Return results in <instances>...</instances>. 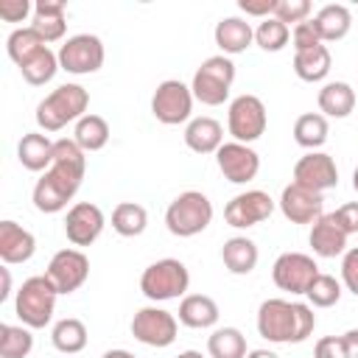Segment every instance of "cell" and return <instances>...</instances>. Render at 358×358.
Listing matches in <instances>:
<instances>
[{
	"mask_svg": "<svg viewBox=\"0 0 358 358\" xmlns=\"http://www.w3.org/2000/svg\"><path fill=\"white\" fill-rule=\"evenodd\" d=\"M50 341H53V347L59 352L76 355V352H81L87 347V324L81 319H73V316L59 319L53 324V330H50Z\"/></svg>",
	"mask_w": 358,
	"mask_h": 358,
	"instance_id": "4dcf8cb0",
	"label": "cell"
},
{
	"mask_svg": "<svg viewBox=\"0 0 358 358\" xmlns=\"http://www.w3.org/2000/svg\"><path fill=\"white\" fill-rule=\"evenodd\" d=\"M333 67V56H330V48L327 45H319V48H310V50H302V53H294V73L313 84V81H324L327 73Z\"/></svg>",
	"mask_w": 358,
	"mask_h": 358,
	"instance_id": "f1b7e54d",
	"label": "cell"
},
{
	"mask_svg": "<svg viewBox=\"0 0 358 358\" xmlns=\"http://www.w3.org/2000/svg\"><path fill=\"white\" fill-rule=\"evenodd\" d=\"M291 45H294V53H302V50H310V48H319L324 45L313 28V20H305L299 25L291 28Z\"/></svg>",
	"mask_w": 358,
	"mask_h": 358,
	"instance_id": "60d3db41",
	"label": "cell"
},
{
	"mask_svg": "<svg viewBox=\"0 0 358 358\" xmlns=\"http://www.w3.org/2000/svg\"><path fill=\"white\" fill-rule=\"evenodd\" d=\"M64 11H67V6L59 3V0H39V3H34V22H31V28L45 39V45L59 42L64 36V31H67Z\"/></svg>",
	"mask_w": 358,
	"mask_h": 358,
	"instance_id": "d4e9b609",
	"label": "cell"
},
{
	"mask_svg": "<svg viewBox=\"0 0 358 358\" xmlns=\"http://www.w3.org/2000/svg\"><path fill=\"white\" fill-rule=\"evenodd\" d=\"M305 296H308L310 308H333L341 299V282L333 274H319L310 282V288H308Z\"/></svg>",
	"mask_w": 358,
	"mask_h": 358,
	"instance_id": "f35d334b",
	"label": "cell"
},
{
	"mask_svg": "<svg viewBox=\"0 0 358 358\" xmlns=\"http://www.w3.org/2000/svg\"><path fill=\"white\" fill-rule=\"evenodd\" d=\"M277 207L291 224H313L324 215V196L310 190V187H302V185L291 182V185L282 187V193L277 199Z\"/></svg>",
	"mask_w": 358,
	"mask_h": 358,
	"instance_id": "9a60e30c",
	"label": "cell"
},
{
	"mask_svg": "<svg viewBox=\"0 0 358 358\" xmlns=\"http://www.w3.org/2000/svg\"><path fill=\"white\" fill-rule=\"evenodd\" d=\"M56 70H62V67H59V53H53L50 48H42L36 56H31V59L20 67L22 78H25L31 87H45L48 81H53Z\"/></svg>",
	"mask_w": 358,
	"mask_h": 358,
	"instance_id": "d590c367",
	"label": "cell"
},
{
	"mask_svg": "<svg viewBox=\"0 0 358 358\" xmlns=\"http://www.w3.org/2000/svg\"><path fill=\"white\" fill-rule=\"evenodd\" d=\"M190 285V271L182 260L176 257H162L157 263H151L143 274H140V291L151 299V302H168V299H179L185 296Z\"/></svg>",
	"mask_w": 358,
	"mask_h": 358,
	"instance_id": "52a82bcc",
	"label": "cell"
},
{
	"mask_svg": "<svg viewBox=\"0 0 358 358\" xmlns=\"http://www.w3.org/2000/svg\"><path fill=\"white\" fill-rule=\"evenodd\" d=\"M266 126H268V115H266V106L257 95H238L232 103H229V112H227V129L232 134L235 143H255L266 134Z\"/></svg>",
	"mask_w": 358,
	"mask_h": 358,
	"instance_id": "ba28073f",
	"label": "cell"
},
{
	"mask_svg": "<svg viewBox=\"0 0 358 358\" xmlns=\"http://www.w3.org/2000/svg\"><path fill=\"white\" fill-rule=\"evenodd\" d=\"M294 182L302 187H310L316 193H324L338 185V168L336 159L324 151H308L294 165Z\"/></svg>",
	"mask_w": 358,
	"mask_h": 358,
	"instance_id": "e0dca14e",
	"label": "cell"
},
{
	"mask_svg": "<svg viewBox=\"0 0 358 358\" xmlns=\"http://www.w3.org/2000/svg\"><path fill=\"white\" fill-rule=\"evenodd\" d=\"M313 28H316V34H319L322 42H338V39H344V36L350 34V28H352V14H350V8L341 6V3H327V6H322V8L316 11Z\"/></svg>",
	"mask_w": 358,
	"mask_h": 358,
	"instance_id": "4316f807",
	"label": "cell"
},
{
	"mask_svg": "<svg viewBox=\"0 0 358 358\" xmlns=\"http://www.w3.org/2000/svg\"><path fill=\"white\" fill-rule=\"evenodd\" d=\"M316 103L324 117H347L355 109V90L347 81H327L319 90Z\"/></svg>",
	"mask_w": 358,
	"mask_h": 358,
	"instance_id": "83f0119b",
	"label": "cell"
},
{
	"mask_svg": "<svg viewBox=\"0 0 358 358\" xmlns=\"http://www.w3.org/2000/svg\"><path fill=\"white\" fill-rule=\"evenodd\" d=\"M257 257H260L257 243L252 238H246V235H235V238L224 241V246H221V260H224L227 271L238 274V277L252 274L255 266H257Z\"/></svg>",
	"mask_w": 358,
	"mask_h": 358,
	"instance_id": "484cf974",
	"label": "cell"
},
{
	"mask_svg": "<svg viewBox=\"0 0 358 358\" xmlns=\"http://www.w3.org/2000/svg\"><path fill=\"white\" fill-rule=\"evenodd\" d=\"M215 162H218V171L224 173L227 182L232 185H246L257 176L260 171V157L252 145H243V143H224L218 151H215Z\"/></svg>",
	"mask_w": 358,
	"mask_h": 358,
	"instance_id": "2e32d148",
	"label": "cell"
},
{
	"mask_svg": "<svg viewBox=\"0 0 358 358\" xmlns=\"http://www.w3.org/2000/svg\"><path fill=\"white\" fill-rule=\"evenodd\" d=\"M288 39H291V28L285 22H280L277 17H266L255 28V45H260L266 53L282 50L288 45Z\"/></svg>",
	"mask_w": 358,
	"mask_h": 358,
	"instance_id": "74e56055",
	"label": "cell"
},
{
	"mask_svg": "<svg viewBox=\"0 0 358 358\" xmlns=\"http://www.w3.org/2000/svg\"><path fill=\"white\" fill-rule=\"evenodd\" d=\"M246 358H280L277 352H271V350H249L246 352Z\"/></svg>",
	"mask_w": 358,
	"mask_h": 358,
	"instance_id": "681fc988",
	"label": "cell"
},
{
	"mask_svg": "<svg viewBox=\"0 0 358 358\" xmlns=\"http://www.w3.org/2000/svg\"><path fill=\"white\" fill-rule=\"evenodd\" d=\"M45 277L50 280L56 294H73L90 277V257L81 249H59L50 257V263L45 268Z\"/></svg>",
	"mask_w": 358,
	"mask_h": 358,
	"instance_id": "4fadbf2b",
	"label": "cell"
},
{
	"mask_svg": "<svg viewBox=\"0 0 358 358\" xmlns=\"http://www.w3.org/2000/svg\"><path fill=\"white\" fill-rule=\"evenodd\" d=\"M106 50L95 34H76L59 48V67L73 76H90L103 67Z\"/></svg>",
	"mask_w": 358,
	"mask_h": 358,
	"instance_id": "8fae6325",
	"label": "cell"
},
{
	"mask_svg": "<svg viewBox=\"0 0 358 358\" xmlns=\"http://www.w3.org/2000/svg\"><path fill=\"white\" fill-rule=\"evenodd\" d=\"M193 90L187 84H182L179 78H168L162 81L154 95H151V115L165 123V126H179V123H190V112H193Z\"/></svg>",
	"mask_w": 358,
	"mask_h": 358,
	"instance_id": "9c48e42d",
	"label": "cell"
},
{
	"mask_svg": "<svg viewBox=\"0 0 358 358\" xmlns=\"http://www.w3.org/2000/svg\"><path fill=\"white\" fill-rule=\"evenodd\" d=\"M42 48H48L45 45V39L28 25V28H14L11 34H8V39H6V50H8V56H11V62L17 64V67H22L31 56H36Z\"/></svg>",
	"mask_w": 358,
	"mask_h": 358,
	"instance_id": "e575fe53",
	"label": "cell"
},
{
	"mask_svg": "<svg viewBox=\"0 0 358 358\" xmlns=\"http://www.w3.org/2000/svg\"><path fill=\"white\" fill-rule=\"evenodd\" d=\"M87 173V151L76 140H56L53 143V165L36 179L34 185V207L39 213H62L67 201L78 193Z\"/></svg>",
	"mask_w": 358,
	"mask_h": 358,
	"instance_id": "6da1fadb",
	"label": "cell"
},
{
	"mask_svg": "<svg viewBox=\"0 0 358 358\" xmlns=\"http://www.w3.org/2000/svg\"><path fill=\"white\" fill-rule=\"evenodd\" d=\"M213 39L224 56H235V53H243L255 42V28L243 17H221L215 22Z\"/></svg>",
	"mask_w": 358,
	"mask_h": 358,
	"instance_id": "44dd1931",
	"label": "cell"
},
{
	"mask_svg": "<svg viewBox=\"0 0 358 358\" xmlns=\"http://www.w3.org/2000/svg\"><path fill=\"white\" fill-rule=\"evenodd\" d=\"M56 288L50 285V280L45 274H36V277H28L17 296H14V313L17 319L31 327V330H42L50 324L53 319V310H56Z\"/></svg>",
	"mask_w": 358,
	"mask_h": 358,
	"instance_id": "277c9868",
	"label": "cell"
},
{
	"mask_svg": "<svg viewBox=\"0 0 358 358\" xmlns=\"http://www.w3.org/2000/svg\"><path fill=\"white\" fill-rule=\"evenodd\" d=\"M176 358H204L201 352H196V350H185V352H179Z\"/></svg>",
	"mask_w": 358,
	"mask_h": 358,
	"instance_id": "816d5d0a",
	"label": "cell"
},
{
	"mask_svg": "<svg viewBox=\"0 0 358 358\" xmlns=\"http://www.w3.org/2000/svg\"><path fill=\"white\" fill-rule=\"evenodd\" d=\"M73 140L90 154V151H101L106 143H109V123L101 117V115H92L87 112L76 129H73Z\"/></svg>",
	"mask_w": 358,
	"mask_h": 358,
	"instance_id": "d6a6232c",
	"label": "cell"
},
{
	"mask_svg": "<svg viewBox=\"0 0 358 358\" xmlns=\"http://www.w3.org/2000/svg\"><path fill=\"white\" fill-rule=\"evenodd\" d=\"M347 232L341 229L336 213H324L319 221L310 224V235H308V243L313 249V255L319 257H338L347 252Z\"/></svg>",
	"mask_w": 358,
	"mask_h": 358,
	"instance_id": "d6986e66",
	"label": "cell"
},
{
	"mask_svg": "<svg viewBox=\"0 0 358 358\" xmlns=\"http://www.w3.org/2000/svg\"><path fill=\"white\" fill-rule=\"evenodd\" d=\"M0 274H3V291H0V302H6V299H8V294H11V274H8V268H0Z\"/></svg>",
	"mask_w": 358,
	"mask_h": 358,
	"instance_id": "c3c4849f",
	"label": "cell"
},
{
	"mask_svg": "<svg viewBox=\"0 0 358 358\" xmlns=\"http://www.w3.org/2000/svg\"><path fill=\"white\" fill-rule=\"evenodd\" d=\"M31 11H34V6L28 0H3L0 3V20L3 22H22Z\"/></svg>",
	"mask_w": 358,
	"mask_h": 358,
	"instance_id": "ee69618b",
	"label": "cell"
},
{
	"mask_svg": "<svg viewBox=\"0 0 358 358\" xmlns=\"http://www.w3.org/2000/svg\"><path fill=\"white\" fill-rule=\"evenodd\" d=\"M218 305L207 294H185L179 302V322L190 330H207L218 324Z\"/></svg>",
	"mask_w": 358,
	"mask_h": 358,
	"instance_id": "cb8c5ba5",
	"label": "cell"
},
{
	"mask_svg": "<svg viewBox=\"0 0 358 358\" xmlns=\"http://www.w3.org/2000/svg\"><path fill=\"white\" fill-rule=\"evenodd\" d=\"M31 350H34L31 327L0 324V358H25Z\"/></svg>",
	"mask_w": 358,
	"mask_h": 358,
	"instance_id": "8d00e7d4",
	"label": "cell"
},
{
	"mask_svg": "<svg viewBox=\"0 0 358 358\" xmlns=\"http://www.w3.org/2000/svg\"><path fill=\"white\" fill-rule=\"evenodd\" d=\"M185 145L196 154H215L224 145V129L215 117H190L185 126Z\"/></svg>",
	"mask_w": 358,
	"mask_h": 358,
	"instance_id": "7402d4cb",
	"label": "cell"
},
{
	"mask_svg": "<svg viewBox=\"0 0 358 358\" xmlns=\"http://www.w3.org/2000/svg\"><path fill=\"white\" fill-rule=\"evenodd\" d=\"M148 227V213L143 204L137 201H120L115 210H112V229L123 238H137L143 235Z\"/></svg>",
	"mask_w": 358,
	"mask_h": 358,
	"instance_id": "1f68e13d",
	"label": "cell"
},
{
	"mask_svg": "<svg viewBox=\"0 0 358 358\" xmlns=\"http://www.w3.org/2000/svg\"><path fill=\"white\" fill-rule=\"evenodd\" d=\"M176 333H179L176 316L157 305L140 308L131 319V336L145 347H157V350L171 347L176 341Z\"/></svg>",
	"mask_w": 358,
	"mask_h": 358,
	"instance_id": "30bf717a",
	"label": "cell"
},
{
	"mask_svg": "<svg viewBox=\"0 0 358 358\" xmlns=\"http://www.w3.org/2000/svg\"><path fill=\"white\" fill-rule=\"evenodd\" d=\"M352 190L358 193V165H355V171H352Z\"/></svg>",
	"mask_w": 358,
	"mask_h": 358,
	"instance_id": "f5cc1de1",
	"label": "cell"
},
{
	"mask_svg": "<svg viewBox=\"0 0 358 358\" xmlns=\"http://www.w3.org/2000/svg\"><path fill=\"white\" fill-rule=\"evenodd\" d=\"M274 199L266 190H243L232 196L224 207V221L235 229H249L255 224H263L274 213Z\"/></svg>",
	"mask_w": 358,
	"mask_h": 358,
	"instance_id": "5bb4252c",
	"label": "cell"
},
{
	"mask_svg": "<svg viewBox=\"0 0 358 358\" xmlns=\"http://www.w3.org/2000/svg\"><path fill=\"white\" fill-rule=\"evenodd\" d=\"M90 92L81 84H62L36 103V126L42 131H59L67 123H78L87 115Z\"/></svg>",
	"mask_w": 358,
	"mask_h": 358,
	"instance_id": "3957f363",
	"label": "cell"
},
{
	"mask_svg": "<svg viewBox=\"0 0 358 358\" xmlns=\"http://www.w3.org/2000/svg\"><path fill=\"white\" fill-rule=\"evenodd\" d=\"M210 358H246V338L238 327H215L207 338Z\"/></svg>",
	"mask_w": 358,
	"mask_h": 358,
	"instance_id": "836d02e7",
	"label": "cell"
},
{
	"mask_svg": "<svg viewBox=\"0 0 358 358\" xmlns=\"http://www.w3.org/2000/svg\"><path fill=\"white\" fill-rule=\"evenodd\" d=\"M257 333L271 344H302L313 336L316 313L305 302L263 299L257 308Z\"/></svg>",
	"mask_w": 358,
	"mask_h": 358,
	"instance_id": "7a4b0ae2",
	"label": "cell"
},
{
	"mask_svg": "<svg viewBox=\"0 0 358 358\" xmlns=\"http://www.w3.org/2000/svg\"><path fill=\"white\" fill-rule=\"evenodd\" d=\"M213 221V201L201 190L179 193L165 210V227L176 238H193L204 232Z\"/></svg>",
	"mask_w": 358,
	"mask_h": 358,
	"instance_id": "5b68a950",
	"label": "cell"
},
{
	"mask_svg": "<svg viewBox=\"0 0 358 358\" xmlns=\"http://www.w3.org/2000/svg\"><path fill=\"white\" fill-rule=\"evenodd\" d=\"M103 210L92 201H78L67 210V218H64V235L73 246H90L101 238L103 232Z\"/></svg>",
	"mask_w": 358,
	"mask_h": 358,
	"instance_id": "ac0fdd59",
	"label": "cell"
},
{
	"mask_svg": "<svg viewBox=\"0 0 358 358\" xmlns=\"http://www.w3.org/2000/svg\"><path fill=\"white\" fill-rule=\"evenodd\" d=\"M313 358H350L341 336H324L313 347Z\"/></svg>",
	"mask_w": 358,
	"mask_h": 358,
	"instance_id": "7bdbcfd3",
	"label": "cell"
},
{
	"mask_svg": "<svg viewBox=\"0 0 358 358\" xmlns=\"http://www.w3.org/2000/svg\"><path fill=\"white\" fill-rule=\"evenodd\" d=\"M327 134H330V126L322 112H305L294 123V140H296V145H302L308 151L322 148L327 143Z\"/></svg>",
	"mask_w": 358,
	"mask_h": 358,
	"instance_id": "f546056e",
	"label": "cell"
},
{
	"mask_svg": "<svg viewBox=\"0 0 358 358\" xmlns=\"http://www.w3.org/2000/svg\"><path fill=\"white\" fill-rule=\"evenodd\" d=\"M101 358H134L129 350H106Z\"/></svg>",
	"mask_w": 358,
	"mask_h": 358,
	"instance_id": "f907efd6",
	"label": "cell"
},
{
	"mask_svg": "<svg viewBox=\"0 0 358 358\" xmlns=\"http://www.w3.org/2000/svg\"><path fill=\"white\" fill-rule=\"evenodd\" d=\"M310 11H313V6H310V0H277V8H274V17L280 20V22H285V25H299V22H305L308 17H310Z\"/></svg>",
	"mask_w": 358,
	"mask_h": 358,
	"instance_id": "ab89813d",
	"label": "cell"
},
{
	"mask_svg": "<svg viewBox=\"0 0 358 358\" xmlns=\"http://www.w3.org/2000/svg\"><path fill=\"white\" fill-rule=\"evenodd\" d=\"M232 81H235V62L218 53L199 64V70L193 73L190 90H193V98L201 101L204 106H221L229 98Z\"/></svg>",
	"mask_w": 358,
	"mask_h": 358,
	"instance_id": "8992f818",
	"label": "cell"
},
{
	"mask_svg": "<svg viewBox=\"0 0 358 358\" xmlns=\"http://www.w3.org/2000/svg\"><path fill=\"white\" fill-rule=\"evenodd\" d=\"M238 8L246 14V17H274V8H277V0H238Z\"/></svg>",
	"mask_w": 358,
	"mask_h": 358,
	"instance_id": "f6af8a7d",
	"label": "cell"
},
{
	"mask_svg": "<svg viewBox=\"0 0 358 358\" xmlns=\"http://www.w3.org/2000/svg\"><path fill=\"white\" fill-rule=\"evenodd\" d=\"M341 285L358 296V246L347 249L341 257Z\"/></svg>",
	"mask_w": 358,
	"mask_h": 358,
	"instance_id": "b9f144b4",
	"label": "cell"
},
{
	"mask_svg": "<svg viewBox=\"0 0 358 358\" xmlns=\"http://www.w3.org/2000/svg\"><path fill=\"white\" fill-rule=\"evenodd\" d=\"M319 266L310 255L302 252H282L271 266V280L280 291L288 294H308L310 282L319 277Z\"/></svg>",
	"mask_w": 358,
	"mask_h": 358,
	"instance_id": "7c38bea8",
	"label": "cell"
},
{
	"mask_svg": "<svg viewBox=\"0 0 358 358\" xmlns=\"http://www.w3.org/2000/svg\"><path fill=\"white\" fill-rule=\"evenodd\" d=\"M53 143L56 140H50L42 131L22 134V140L17 143V159H20V165L25 171H34V173L48 171L53 165Z\"/></svg>",
	"mask_w": 358,
	"mask_h": 358,
	"instance_id": "603a6c76",
	"label": "cell"
},
{
	"mask_svg": "<svg viewBox=\"0 0 358 358\" xmlns=\"http://www.w3.org/2000/svg\"><path fill=\"white\" fill-rule=\"evenodd\" d=\"M36 252V238L20 227L17 221H0V260L6 266H17V263H25L31 260Z\"/></svg>",
	"mask_w": 358,
	"mask_h": 358,
	"instance_id": "ffe728a7",
	"label": "cell"
},
{
	"mask_svg": "<svg viewBox=\"0 0 358 358\" xmlns=\"http://www.w3.org/2000/svg\"><path fill=\"white\" fill-rule=\"evenodd\" d=\"M341 338H344V347H347V355H350V358H358V327H352V330H347V333H341Z\"/></svg>",
	"mask_w": 358,
	"mask_h": 358,
	"instance_id": "7dc6e473",
	"label": "cell"
},
{
	"mask_svg": "<svg viewBox=\"0 0 358 358\" xmlns=\"http://www.w3.org/2000/svg\"><path fill=\"white\" fill-rule=\"evenodd\" d=\"M336 218H338V224H341V229H344L347 235H355V232H358V201L341 204V207L336 210Z\"/></svg>",
	"mask_w": 358,
	"mask_h": 358,
	"instance_id": "bcb514c9",
	"label": "cell"
}]
</instances>
